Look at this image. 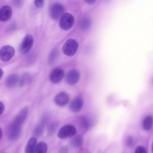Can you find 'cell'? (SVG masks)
<instances>
[{
  "instance_id": "23",
  "label": "cell",
  "mask_w": 153,
  "mask_h": 153,
  "mask_svg": "<svg viewBox=\"0 0 153 153\" xmlns=\"http://www.w3.org/2000/svg\"><path fill=\"white\" fill-rule=\"evenodd\" d=\"M31 81V76L29 74H25L22 76V78L20 79V85L23 86L26 85L27 84L29 83Z\"/></svg>"
},
{
  "instance_id": "15",
  "label": "cell",
  "mask_w": 153,
  "mask_h": 153,
  "mask_svg": "<svg viewBox=\"0 0 153 153\" xmlns=\"http://www.w3.org/2000/svg\"><path fill=\"white\" fill-rule=\"evenodd\" d=\"M27 113H28V109L27 108H23L16 115V117H15V118H14L13 121L22 125V124L25 121L26 118L27 117Z\"/></svg>"
},
{
  "instance_id": "3",
  "label": "cell",
  "mask_w": 153,
  "mask_h": 153,
  "mask_svg": "<svg viewBox=\"0 0 153 153\" xmlns=\"http://www.w3.org/2000/svg\"><path fill=\"white\" fill-rule=\"evenodd\" d=\"M21 126L14 121L11 124L8 130V137L10 140H15L19 137L22 131Z\"/></svg>"
},
{
  "instance_id": "6",
  "label": "cell",
  "mask_w": 153,
  "mask_h": 153,
  "mask_svg": "<svg viewBox=\"0 0 153 153\" xmlns=\"http://www.w3.org/2000/svg\"><path fill=\"white\" fill-rule=\"evenodd\" d=\"M64 7L58 2L54 3L51 5L50 8V15L53 19L56 20L62 17L63 14Z\"/></svg>"
},
{
  "instance_id": "18",
  "label": "cell",
  "mask_w": 153,
  "mask_h": 153,
  "mask_svg": "<svg viewBox=\"0 0 153 153\" xmlns=\"http://www.w3.org/2000/svg\"><path fill=\"white\" fill-rule=\"evenodd\" d=\"M83 139L81 136H76L74 137L71 142V145L74 148H78L82 145Z\"/></svg>"
},
{
  "instance_id": "29",
  "label": "cell",
  "mask_w": 153,
  "mask_h": 153,
  "mask_svg": "<svg viewBox=\"0 0 153 153\" xmlns=\"http://www.w3.org/2000/svg\"><path fill=\"white\" fill-rule=\"evenodd\" d=\"M5 109V106L4 103L0 101V115L3 113Z\"/></svg>"
},
{
  "instance_id": "30",
  "label": "cell",
  "mask_w": 153,
  "mask_h": 153,
  "mask_svg": "<svg viewBox=\"0 0 153 153\" xmlns=\"http://www.w3.org/2000/svg\"><path fill=\"white\" fill-rule=\"evenodd\" d=\"M84 1L87 4H90V5L94 4L96 1V0H84Z\"/></svg>"
},
{
  "instance_id": "24",
  "label": "cell",
  "mask_w": 153,
  "mask_h": 153,
  "mask_svg": "<svg viewBox=\"0 0 153 153\" xmlns=\"http://www.w3.org/2000/svg\"><path fill=\"white\" fill-rule=\"evenodd\" d=\"M44 125H43L41 123H39L35 128L33 131V134L35 136H40L42 132H43V129H44Z\"/></svg>"
},
{
  "instance_id": "4",
  "label": "cell",
  "mask_w": 153,
  "mask_h": 153,
  "mask_svg": "<svg viewBox=\"0 0 153 153\" xmlns=\"http://www.w3.org/2000/svg\"><path fill=\"white\" fill-rule=\"evenodd\" d=\"M76 128L72 125H67L62 127L58 132V137L60 139H67L75 135Z\"/></svg>"
},
{
  "instance_id": "28",
  "label": "cell",
  "mask_w": 153,
  "mask_h": 153,
  "mask_svg": "<svg viewBox=\"0 0 153 153\" xmlns=\"http://www.w3.org/2000/svg\"><path fill=\"white\" fill-rule=\"evenodd\" d=\"M68 152V149L65 146L61 147L59 151V153H67Z\"/></svg>"
},
{
  "instance_id": "31",
  "label": "cell",
  "mask_w": 153,
  "mask_h": 153,
  "mask_svg": "<svg viewBox=\"0 0 153 153\" xmlns=\"http://www.w3.org/2000/svg\"><path fill=\"white\" fill-rule=\"evenodd\" d=\"M3 73H4L3 70L0 68V79H1V77H2V75H3Z\"/></svg>"
},
{
  "instance_id": "8",
  "label": "cell",
  "mask_w": 153,
  "mask_h": 153,
  "mask_svg": "<svg viewBox=\"0 0 153 153\" xmlns=\"http://www.w3.org/2000/svg\"><path fill=\"white\" fill-rule=\"evenodd\" d=\"M65 75L64 71L60 68H56L53 69L50 74V80L54 84L60 82L63 78Z\"/></svg>"
},
{
  "instance_id": "17",
  "label": "cell",
  "mask_w": 153,
  "mask_h": 153,
  "mask_svg": "<svg viewBox=\"0 0 153 153\" xmlns=\"http://www.w3.org/2000/svg\"><path fill=\"white\" fill-rule=\"evenodd\" d=\"M91 20L88 17H84L80 22V27L82 30H87L91 26Z\"/></svg>"
},
{
  "instance_id": "21",
  "label": "cell",
  "mask_w": 153,
  "mask_h": 153,
  "mask_svg": "<svg viewBox=\"0 0 153 153\" xmlns=\"http://www.w3.org/2000/svg\"><path fill=\"white\" fill-rule=\"evenodd\" d=\"M81 125L84 129L87 130L91 126V121L89 118H82L81 120Z\"/></svg>"
},
{
  "instance_id": "27",
  "label": "cell",
  "mask_w": 153,
  "mask_h": 153,
  "mask_svg": "<svg viewBox=\"0 0 153 153\" xmlns=\"http://www.w3.org/2000/svg\"><path fill=\"white\" fill-rule=\"evenodd\" d=\"M134 143V140L131 137H128V138L126 140V145L128 146H131L133 145Z\"/></svg>"
},
{
  "instance_id": "2",
  "label": "cell",
  "mask_w": 153,
  "mask_h": 153,
  "mask_svg": "<svg viewBox=\"0 0 153 153\" xmlns=\"http://www.w3.org/2000/svg\"><path fill=\"white\" fill-rule=\"evenodd\" d=\"M74 17L69 13H65L60 17L59 22V27L64 30L70 29L74 23Z\"/></svg>"
},
{
  "instance_id": "26",
  "label": "cell",
  "mask_w": 153,
  "mask_h": 153,
  "mask_svg": "<svg viewBox=\"0 0 153 153\" xmlns=\"http://www.w3.org/2000/svg\"><path fill=\"white\" fill-rule=\"evenodd\" d=\"M34 3L36 7L38 8H41L44 5V0H34Z\"/></svg>"
},
{
  "instance_id": "9",
  "label": "cell",
  "mask_w": 153,
  "mask_h": 153,
  "mask_svg": "<svg viewBox=\"0 0 153 153\" xmlns=\"http://www.w3.org/2000/svg\"><path fill=\"white\" fill-rule=\"evenodd\" d=\"M79 77L80 74L79 71L76 69H72L68 73L66 76V81L69 85H74L78 82Z\"/></svg>"
},
{
  "instance_id": "11",
  "label": "cell",
  "mask_w": 153,
  "mask_h": 153,
  "mask_svg": "<svg viewBox=\"0 0 153 153\" xmlns=\"http://www.w3.org/2000/svg\"><path fill=\"white\" fill-rule=\"evenodd\" d=\"M69 100V97L68 95L65 92H60L58 93L54 97V103L60 106H63L66 105Z\"/></svg>"
},
{
  "instance_id": "33",
  "label": "cell",
  "mask_w": 153,
  "mask_h": 153,
  "mask_svg": "<svg viewBox=\"0 0 153 153\" xmlns=\"http://www.w3.org/2000/svg\"><path fill=\"white\" fill-rule=\"evenodd\" d=\"M152 152L153 153V143H152Z\"/></svg>"
},
{
  "instance_id": "16",
  "label": "cell",
  "mask_w": 153,
  "mask_h": 153,
  "mask_svg": "<svg viewBox=\"0 0 153 153\" xmlns=\"http://www.w3.org/2000/svg\"><path fill=\"white\" fill-rule=\"evenodd\" d=\"M153 126V117L152 116L146 117L142 122V127L145 130H149Z\"/></svg>"
},
{
  "instance_id": "20",
  "label": "cell",
  "mask_w": 153,
  "mask_h": 153,
  "mask_svg": "<svg viewBox=\"0 0 153 153\" xmlns=\"http://www.w3.org/2000/svg\"><path fill=\"white\" fill-rule=\"evenodd\" d=\"M47 145L45 142H41L37 144L36 153H47Z\"/></svg>"
},
{
  "instance_id": "13",
  "label": "cell",
  "mask_w": 153,
  "mask_h": 153,
  "mask_svg": "<svg viewBox=\"0 0 153 153\" xmlns=\"http://www.w3.org/2000/svg\"><path fill=\"white\" fill-rule=\"evenodd\" d=\"M20 79L18 75L11 74L6 78L5 84L8 87H14L20 83Z\"/></svg>"
},
{
  "instance_id": "5",
  "label": "cell",
  "mask_w": 153,
  "mask_h": 153,
  "mask_svg": "<svg viewBox=\"0 0 153 153\" xmlns=\"http://www.w3.org/2000/svg\"><path fill=\"white\" fill-rule=\"evenodd\" d=\"M14 48L10 45H4L0 49V60L2 62L9 61L14 55Z\"/></svg>"
},
{
  "instance_id": "25",
  "label": "cell",
  "mask_w": 153,
  "mask_h": 153,
  "mask_svg": "<svg viewBox=\"0 0 153 153\" xmlns=\"http://www.w3.org/2000/svg\"><path fill=\"white\" fill-rule=\"evenodd\" d=\"M134 153H147L146 149L142 146H139L136 148Z\"/></svg>"
},
{
  "instance_id": "22",
  "label": "cell",
  "mask_w": 153,
  "mask_h": 153,
  "mask_svg": "<svg viewBox=\"0 0 153 153\" xmlns=\"http://www.w3.org/2000/svg\"><path fill=\"white\" fill-rule=\"evenodd\" d=\"M58 127V124L57 122H53L48 126V134L51 136L54 133Z\"/></svg>"
},
{
  "instance_id": "14",
  "label": "cell",
  "mask_w": 153,
  "mask_h": 153,
  "mask_svg": "<svg viewBox=\"0 0 153 153\" xmlns=\"http://www.w3.org/2000/svg\"><path fill=\"white\" fill-rule=\"evenodd\" d=\"M37 142L35 137H31L25 148V153H36Z\"/></svg>"
},
{
  "instance_id": "12",
  "label": "cell",
  "mask_w": 153,
  "mask_h": 153,
  "mask_svg": "<svg viewBox=\"0 0 153 153\" xmlns=\"http://www.w3.org/2000/svg\"><path fill=\"white\" fill-rule=\"evenodd\" d=\"M83 104L84 102L81 98L76 97L71 102L69 109L73 112H78L82 109Z\"/></svg>"
},
{
  "instance_id": "10",
  "label": "cell",
  "mask_w": 153,
  "mask_h": 153,
  "mask_svg": "<svg viewBox=\"0 0 153 153\" xmlns=\"http://www.w3.org/2000/svg\"><path fill=\"white\" fill-rule=\"evenodd\" d=\"M12 16L11 8L8 5H4L0 8V21L6 22Z\"/></svg>"
},
{
  "instance_id": "19",
  "label": "cell",
  "mask_w": 153,
  "mask_h": 153,
  "mask_svg": "<svg viewBox=\"0 0 153 153\" xmlns=\"http://www.w3.org/2000/svg\"><path fill=\"white\" fill-rule=\"evenodd\" d=\"M59 56V51L57 48H54L50 53L48 57V61L50 63H53L57 59Z\"/></svg>"
},
{
  "instance_id": "7",
  "label": "cell",
  "mask_w": 153,
  "mask_h": 153,
  "mask_svg": "<svg viewBox=\"0 0 153 153\" xmlns=\"http://www.w3.org/2000/svg\"><path fill=\"white\" fill-rule=\"evenodd\" d=\"M33 43V36L27 34L26 35L20 45V51L22 54H26L32 48Z\"/></svg>"
},
{
  "instance_id": "32",
  "label": "cell",
  "mask_w": 153,
  "mask_h": 153,
  "mask_svg": "<svg viewBox=\"0 0 153 153\" xmlns=\"http://www.w3.org/2000/svg\"><path fill=\"white\" fill-rule=\"evenodd\" d=\"M2 136V129L0 128V139H1Z\"/></svg>"
},
{
  "instance_id": "1",
  "label": "cell",
  "mask_w": 153,
  "mask_h": 153,
  "mask_svg": "<svg viewBox=\"0 0 153 153\" xmlns=\"http://www.w3.org/2000/svg\"><path fill=\"white\" fill-rule=\"evenodd\" d=\"M78 48V43L76 41L73 39H68L63 45V53L68 56L74 55Z\"/></svg>"
}]
</instances>
